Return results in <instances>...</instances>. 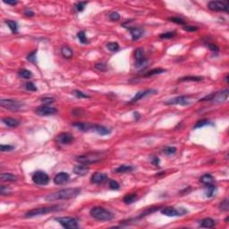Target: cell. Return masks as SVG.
<instances>
[{"label": "cell", "instance_id": "6da1fadb", "mask_svg": "<svg viewBox=\"0 0 229 229\" xmlns=\"http://www.w3.org/2000/svg\"><path fill=\"white\" fill-rule=\"evenodd\" d=\"M81 192V189L79 188H68V189H62L56 192L50 193L46 196L47 201H55L59 200H69V199L75 198Z\"/></svg>", "mask_w": 229, "mask_h": 229}, {"label": "cell", "instance_id": "7a4b0ae2", "mask_svg": "<svg viewBox=\"0 0 229 229\" xmlns=\"http://www.w3.org/2000/svg\"><path fill=\"white\" fill-rule=\"evenodd\" d=\"M104 157L105 152H91V153H87V154H84V155L76 157L75 159L80 164L88 166V165L94 164V163H97V162L100 161Z\"/></svg>", "mask_w": 229, "mask_h": 229}, {"label": "cell", "instance_id": "3957f363", "mask_svg": "<svg viewBox=\"0 0 229 229\" xmlns=\"http://www.w3.org/2000/svg\"><path fill=\"white\" fill-rule=\"evenodd\" d=\"M90 214L93 219L99 221H110L114 218V215L103 207H94L90 210Z\"/></svg>", "mask_w": 229, "mask_h": 229}, {"label": "cell", "instance_id": "277c9868", "mask_svg": "<svg viewBox=\"0 0 229 229\" xmlns=\"http://www.w3.org/2000/svg\"><path fill=\"white\" fill-rule=\"evenodd\" d=\"M60 206L58 205H54V206H50V207H41V208H33L29 210L28 212L25 213L24 218L27 219H31V218H34V217H38V216H41V215H45L50 212H54L56 210L60 209Z\"/></svg>", "mask_w": 229, "mask_h": 229}, {"label": "cell", "instance_id": "5b68a950", "mask_svg": "<svg viewBox=\"0 0 229 229\" xmlns=\"http://www.w3.org/2000/svg\"><path fill=\"white\" fill-rule=\"evenodd\" d=\"M56 221H57L63 227L66 229H75L79 227L78 220L71 217H59L56 218Z\"/></svg>", "mask_w": 229, "mask_h": 229}, {"label": "cell", "instance_id": "8992f818", "mask_svg": "<svg viewBox=\"0 0 229 229\" xmlns=\"http://www.w3.org/2000/svg\"><path fill=\"white\" fill-rule=\"evenodd\" d=\"M0 105L2 107L10 111H19L22 107V102L16 99H1Z\"/></svg>", "mask_w": 229, "mask_h": 229}, {"label": "cell", "instance_id": "52a82bcc", "mask_svg": "<svg viewBox=\"0 0 229 229\" xmlns=\"http://www.w3.org/2000/svg\"><path fill=\"white\" fill-rule=\"evenodd\" d=\"M161 213L165 216L167 217H179V216H184V214H186L188 211L187 209L184 208H172V207H167V208H163L161 210Z\"/></svg>", "mask_w": 229, "mask_h": 229}, {"label": "cell", "instance_id": "ba28073f", "mask_svg": "<svg viewBox=\"0 0 229 229\" xmlns=\"http://www.w3.org/2000/svg\"><path fill=\"white\" fill-rule=\"evenodd\" d=\"M209 10L215 12H228V4L225 1H210L208 4Z\"/></svg>", "mask_w": 229, "mask_h": 229}, {"label": "cell", "instance_id": "9c48e42d", "mask_svg": "<svg viewBox=\"0 0 229 229\" xmlns=\"http://www.w3.org/2000/svg\"><path fill=\"white\" fill-rule=\"evenodd\" d=\"M32 181L38 185H46L49 182V177L43 171H37L32 176Z\"/></svg>", "mask_w": 229, "mask_h": 229}, {"label": "cell", "instance_id": "30bf717a", "mask_svg": "<svg viewBox=\"0 0 229 229\" xmlns=\"http://www.w3.org/2000/svg\"><path fill=\"white\" fill-rule=\"evenodd\" d=\"M166 105H181V106H187L191 104V97L190 96H178L173 98L165 102Z\"/></svg>", "mask_w": 229, "mask_h": 229}, {"label": "cell", "instance_id": "8fae6325", "mask_svg": "<svg viewBox=\"0 0 229 229\" xmlns=\"http://www.w3.org/2000/svg\"><path fill=\"white\" fill-rule=\"evenodd\" d=\"M35 112H36V114L41 115V116H49V115H53V114H56L58 111L56 107L46 105V106H41L38 108H36Z\"/></svg>", "mask_w": 229, "mask_h": 229}, {"label": "cell", "instance_id": "7c38bea8", "mask_svg": "<svg viewBox=\"0 0 229 229\" xmlns=\"http://www.w3.org/2000/svg\"><path fill=\"white\" fill-rule=\"evenodd\" d=\"M228 94L229 91L227 89L224 90V91H219V92H214V93H211V99L210 101L214 102V103H221V102H224L228 98Z\"/></svg>", "mask_w": 229, "mask_h": 229}, {"label": "cell", "instance_id": "4fadbf2b", "mask_svg": "<svg viewBox=\"0 0 229 229\" xmlns=\"http://www.w3.org/2000/svg\"><path fill=\"white\" fill-rule=\"evenodd\" d=\"M56 141L59 144L68 145V144H71L74 141V138H73V134H71L69 133H62V134H59L56 136Z\"/></svg>", "mask_w": 229, "mask_h": 229}, {"label": "cell", "instance_id": "5bb4252c", "mask_svg": "<svg viewBox=\"0 0 229 229\" xmlns=\"http://www.w3.org/2000/svg\"><path fill=\"white\" fill-rule=\"evenodd\" d=\"M157 92V90H145V91H139L138 93L135 94V96L128 102V104H134V103H136L138 102L140 99L145 98L147 96H149L151 94H156Z\"/></svg>", "mask_w": 229, "mask_h": 229}, {"label": "cell", "instance_id": "9a60e30c", "mask_svg": "<svg viewBox=\"0 0 229 229\" xmlns=\"http://www.w3.org/2000/svg\"><path fill=\"white\" fill-rule=\"evenodd\" d=\"M127 30L130 31L131 35H132V39L133 41H138L139 39H141L143 34H144V30L141 29V28H135V27H127Z\"/></svg>", "mask_w": 229, "mask_h": 229}, {"label": "cell", "instance_id": "2e32d148", "mask_svg": "<svg viewBox=\"0 0 229 229\" xmlns=\"http://www.w3.org/2000/svg\"><path fill=\"white\" fill-rule=\"evenodd\" d=\"M69 178H70V177L67 173L61 172V173H58L57 175H56V177H54V183L57 185L64 184L66 182H68Z\"/></svg>", "mask_w": 229, "mask_h": 229}, {"label": "cell", "instance_id": "e0dca14e", "mask_svg": "<svg viewBox=\"0 0 229 229\" xmlns=\"http://www.w3.org/2000/svg\"><path fill=\"white\" fill-rule=\"evenodd\" d=\"M107 179V176L106 174L100 173V172H97V173H95L91 176V182L92 184H99L104 183Z\"/></svg>", "mask_w": 229, "mask_h": 229}, {"label": "cell", "instance_id": "ac0fdd59", "mask_svg": "<svg viewBox=\"0 0 229 229\" xmlns=\"http://www.w3.org/2000/svg\"><path fill=\"white\" fill-rule=\"evenodd\" d=\"M93 132H96L97 134H99V135H107V134H110L112 130L110 128H107L106 126H103V125H93V129H92Z\"/></svg>", "mask_w": 229, "mask_h": 229}, {"label": "cell", "instance_id": "d6986e66", "mask_svg": "<svg viewBox=\"0 0 229 229\" xmlns=\"http://www.w3.org/2000/svg\"><path fill=\"white\" fill-rule=\"evenodd\" d=\"M73 126L76 127L78 130L83 131V132H90V131H92V129H93L92 124L83 123V122H75L73 124Z\"/></svg>", "mask_w": 229, "mask_h": 229}, {"label": "cell", "instance_id": "ffe728a7", "mask_svg": "<svg viewBox=\"0 0 229 229\" xmlns=\"http://www.w3.org/2000/svg\"><path fill=\"white\" fill-rule=\"evenodd\" d=\"M89 167L86 165H77L73 167V173L77 176H86L89 173Z\"/></svg>", "mask_w": 229, "mask_h": 229}, {"label": "cell", "instance_id": "44dd1931", "mask_svg": "<svg viewBox=\"0 0 229 229\" xmlns=\"http://www.w3.org/2000/svg\"><path fill=\"white\" fill-rule=\"evenodd\" d=\"M200 225L201 227H205V228H211V227H214L215 225H216V221L214 219H210V218H206V219H203L202 220L200 221Z\"/></svg>", "mask_w": 229, "mask_h": 229}, {"label": "cell", "instance_id": "7402d4cb", "mask_svg": "<svg viewBox=\"0 0 229 229\" xmlns=\"http://www.w3.org/2000/svg\"><path fill=\"white\" fill-rule=\"evenodd\" d=\"M2 122L9 127H17L20 125V122L17 119L12 118V117H4L2 119Z\"/></svg>", "mask_w": 229, "mask_h": 229}, {"label": "cell", "instance_id": "603a6c76", "mask_svg": "<svg viewBox=\"0 0 229 229\" xmlns=\"http://www.w3.org/2000/svg\"><path fill=\"white\" fill-rule=\"evenodd\" d=\"M217 192V187L212 184H207L205 188V195L208 198H212L216 195Z\"/></svg>", "mask_w": 229, "mask_h": 229}, {"label": "cell", "instance_id": "cb8c5ba5", "mask_svg": "<svg viewBox=\"0 0 229 229\" xmlns=\"http://www.w3.org/2000/svg\"><path fill=\"white\" fill-rule=\"evenodd\" d=\"M134 170V167L133 166H127V165H121L118 167L115 170L114 173L116 174H124V173H130Z\"/></svg>", "mask_w": 229, "mask_h": 229}, {"label": "cell", "instance_id": "d4e9b609", "mask_svg": "<svg viewBox=\"0 0 229 229\" xmlns=\"http://www.w3.org/2000/svg\"><path fill=\"white\" fill-rule=\"evenodd\" d=\"M61 54H62V56L64 58L70 59V58L73 57V49L70 47H68V46H64L62 49H61Z\"/></svg>", "mask_w": 229, "mask_h": 229}, {"label": "cell", "instance_id": "484cf974", "mask_svg": "<svg viewBox=\"0 0 229 229\" xmlns=\"http://www.w3.org/2000/svg\"><path fill=\"white\" fill-rule=\"evenodd\" d=\"M0 179L4 182H15L17 180V177L10 173H3L0 176Z\"/></svg>", "mask_w": 229, "mask_h": 229}, {"label": "cell", "instance_id": "4316f807", "mask_svg": "<svg viewBox=\"0 0 229 229\" xmlns=\"http://www.w3.org/2000/svg\"><path fill=\"white\" fill-rule=\"evenodd\" d=\"M200 182L204 184L205 185L207 184H212L214 183V177H212L210 174H205L200 178Z\"/></svg>", "mask_w": 229, "mask_h": 229}, {"label": "cell", "instance_id": "83f0119b", "mask_svg": "<svg viewBox=\"0 0 229 229\" xmlns=\"http://www.w3.org/2000/svg\"><path fill=\"white\" fill-rule=\"evenodd\" d=\"M136 200H137V194L136 193H128L124 197L123 201L125 202V204H132V203L135 202Z\"/></svg>", "mask_w": 229, "mask_h": 229}, {"label": "cell", "instance_id": "f1b7e54d", "mask_svg": "<svg viewBox=\"0 0 229 229\" xmlns=\"http://www.w3.org/2000/svg\"><path fill=\"white\" fill-rule=\"evenodd\" d=\"M203 80V77L201 76H184L180 78L179 82H200Z\"/></svg>", "mask_w": 229, "mask_h": 229}, {"label": "cell", "instance_id": "f546056e", "mask_svg": "<svg viewBox=\"0 0 229 229\" xmlns=\"http://www.w3.org/2000/svg\"><path fill=\"white\" fill-rule=\"evenodd\" d=\"M166 69H163V68H155V69H152L149 72L144 74V77H149V76H153V75H157V74H161L163 73H166Z\"/></svg>", "mask_w": 229, "mask_h": 229}, {"label": "cell", "instance_id": "4dcf8cb0", "mask_svg": "<svg viewBox=\"0 0 229 229\" xmlns=\"http://www.w3.org/2000/svg\"><path fill=\"white\" fill-rule=\"evenodd\" d=\"M18 73H19V76H21L23 79H31L32 77V73L30 70H27V69H21L19 70Z\"/></svg>", "mask_w": 229, "mask_h": 229}, {"label": "cell", "instance_id": "1f68e13d", "mask_svg": "<svg viewBox=\"0 0 229 229\" xmlns=\"http://www.w3.org/2000/svg\"><path fill=\"white\" fill-rule=\"evenodd\" d=\"M212 125L213 124L210 122V121H208L207 119H202V120H200L198 121L197 123H196V125L193 126V129H198V128H201V127H204V126H206V125Z\"/></svg>", "mask_w": 229, "mask_h": 229}, {"label": "cell", "instance_id": "d6a6232c", "mask_svg": "<svg viewBox=\"0 0 229 229\" xmlns=\"http://www.w3.org/2000/svg\"><path fill=\"white\" fill-rule=\"evenodd\" d=\"M6 23L8 25V27L10 28V30L12 31V32L16 33V32L18 31V24H17L16 21L7 20V21H6Z\"/></svg>", "mask_w": 229, "mask_h": 229}, {"label": "cell", "instance_id": "836d02e7", "mask_svg": "<svg viewBox=\"0 0 229 229\" xmlns=\"http://www.w3.org/2000/svg\"><path fill=\"white\" fill-rule=\"evenodd\" d=\"M147 64H148V60H147V58L144 57V58H142L141 60L135 61L134 66L138 69H142V68H144L145 66H147Z\"/></svg>", "mask_w": 229, "mask_h": 229}, {"label": "cell", "instance_id": "e575fe53", "mask_svg": "<svg viewBox=\"0 0 229 229\" xmlns=\"http://www.w3.org/2000/svg\"><path fill=\"white\" fill-rule=\"evenodd\" d=\"M77 38L78 40L80 41V42L82 44H88V40H87V37H86V34L83 31H79L77 33Z\"/></svg>", "mask_w": 229, "mask_h": 229}, {"label": "cell", "instance_id": "d590c367", "mask_svg": "<svg viewBox=\"0 0 229 229\" xmlns=\"http://www.w3.org/2000/svg\"><path fill=\"white\" fill-rule=\"evenodd\" d=\"M107 48L111 51V52H115L118 51L119 49V45L117 42H109L107 44Z\"/></svg>", "mask_w": 229, "mask_h": 229}, {"label": "cell", "instance_id": "8d00e7d4", "mask_svg": "<svg viewBox=\"0 0 229 229\" xmlns=\"http://www.w3.org/2000/svg\"><path fill=\"white\" fill-rule=\"evenodd\" d=\"M176 35H177V33L175 31H168V32H165V33L160 34L159 38L160 39H164V40H169V39L174 38Z\"/></svg>", "mask_w": 229, "mask_h": 229}, {"label": "cell", "instance_id": "74e56055", "mask_svg": "<svg viewBox=\"0 0 229 229\" xmlns=\"http://www.w3.org/2000/svg\"><path fill=\"white\" fill-rule=\"evenodd\" d=\"M134 56H135V60H141L142 58H144V50L141 48L135 49V52H134Z\"/></svg>", "mask_w": 229, "mask_h": 229}, {"label": "cell", "instance_id": "f35d334b", "mask_svg": "<svg viewBox=\"0 0 229 229\" xmlns=\"http://www.w3.org/2000/svg\"><path fill=\"white\" fill-rule=\"evenodd\" d=\"M27 60L33 64H37V50H33L27 56Z\"/></svg>", "mask_w": 229, "mask_h": 229}, {"label": "cell", "instance_id": "ab89813d", "mask_svg": "<svg viewBox=\"0 0 229 229\" xmlns=\"http://www.w3.org/2000/svg\"><path fill=\"white\" fill-rule=\"evenodd\" d=\"M168 21H172V22H175L177 24H180V25H186V21L184 20H183L182 18H179V17H169L168 18Z\"/></svg>", "mask_w": 229, "mask_h": 229}, {"label": "cell", "instance_id": "60d3db41", "mask_svg": "<svg viewBox=\"0 0 229 229\" xmlns=\"http://www.w3.org/2000/svg\"><path fill=\"white\" fill-rule=\"evenodd\" d=\"M73 94L78 98V99H89L90 98V96L88 95V94L84 93L83 91H79V90H75V91H73Z\"/></svg>", "mask_w": 229, "mask_h": 229}, {"label": "cell", "instance_id": "b9f144b4", "mask_svg": "<svg viewBox=\"0 0 229 229\" xmlns=\"http://www.w3.org/2000/svg\"><path fill=\"white\" fill-rule=\"evenodd\" d=\"M163 152L166 154V155H173L177 152V148L175 147H166L164 149H163Z\"/></svg>", "mask_w": 229, "mask_h": 229}, {"label": "cell", "instance_id": "7bdbcfd3", "mask_svg": "<svg viewBox=\"0 0 229 229\" xmlns=\"http://www.w3.org/2000/svg\"><path fill=\"white\" fill-rule=\"evenodd\" d=\"M87 2H78L75 4V9L77 12H83L84 10V8L86 7Z\"/></svg>", "mask_w": 229, "mask_h": 229}, {"label": "cell", "instance_id": "ee69618b", "mask_svg": "<svg viewBox=\"0 0 229 229\" xmlns=\"http://www.w3.org/2000/svg\"><path fill=\"white\" fill-rule=\"evenodd\" d=\"M219 208H220V209L224 210V211H227L229 209L228 200H227V199H225V200L219 204Z\"/></svg>", "mask_w": 229, "mask_h": 229}, {"label": "cell", "instance_id": "f6af8a7d", "mask_svg": "<svg viewBox=\"0 0 229 229\" xmlns=\"http://www.w3.org/2000/svg\"><path fill=\"white\" fill-rule=\"evenodd\" d=\"M25 89L27 91H38L36 85L33 83H31V82H29V83H27L25 84Z\"/></svg>", "mask_w": 229, "mask_h": 229}, {"label": "cell", "instance_id": "bcb514c9", "mask_svg": "<svg viewBox=\"0 0 229 229\" xmlns=\"http://www.w3.org/2000/svg\"><path fill=\"white\" fill-rule=\"evenodd\" d=\"M108 17H109L110 21H117L120 20V14H119L117 12H113V13H111V14L108 15Z\"/></svg>", "mask_w": 229, "mask_h": 229}, {"label": "cell", "instance_id": "7dc6e473", "mask_svg": "<svg viewBox=\"0 0 229 229\" xmlns=\"http://www.w3.org/2000/svg\"><path fill=\"white\" fill-rule=\"evenodd\" d=\"M95 68H96L97 70L100 71V72H105V71H107V64H103V63H99V64H95Z\"/></svg>", "mask_w": 229, "mask_h": 229}, {"label": "cell", "instance_id": "c3c4849f", "mask_svg": "<svg viewBox=\"0 0 229 229\" xmlns=\"http://www.w3.org/2000/svg\"><path fill=\"white\" fill-rule=\"evenodd\" d=\"M109 188L112 189V190H119L120 184L114 180H110L109 181Z\"/></svg>", "mask_w": 229, "mask_h": 229}, {"label": "cell", "instance_id": "681fc988", "mask_svg": "<svg viewBox=\"0 0 229 229\" xmlns=\"http://www.w3.org/2000/svg\"><path fill=\"white\" fill-rule=\"evenodd\" d=\"M14 149V146L13 145H4V144H2V145L0 146V149H1L2 152L11 151V150H13Z\"/></svg>", "mask_w": 229, "mask_h": 229}, {"label": "cell", "instance_id": "f907efd6", "mask_svg": "<svg viewBox=\"0 0 229 229\" xmlns=\"http://www.w3.org/2000/svg\"><path fill=\"white\" fill-rule=\"evenodd\" d=\"M207 47L209 49V50H211L212 52H219V47L214 43H207Z\"/></svg>", "mask_w": 229, "mask_h": 229}, {"label": "cell", "instance_id": "816d5d0a", "mask_svg": "<svg viewBox=\"0 0 229 229\" xmlns=\"http://www.w3.org/2000/svg\"><path fill=\"white\" fill-rule=\"evenodd\" d=\"M183 29L184 30V31H190V32H193V31H197L199 30L198 27H196V26H190V25H184V27H183Z\"/></svg>", "mask_w": 229, "mask_h": 229}, {"label": "cell", "instance_id": "f5cc1de1", "mask_svg": "<svg viewBox=\"0 0 229 229\" xmlns=\"http://www.w3.org/2000/svg\"><path fill=\"white\" fill-rule=\"evenodd\" d=\"M41 101L42 103H44V104L49 105V104H52L53 102L55 101V99H54L53 98L45 97V98H42L41 99Z\"/></svg>", "mask_w": 229, "mask_h": 229}, {"label": "cell", "instance_id": "db71d44e", "mask_svg": "<svg viewBox=\"0 0 229 229\" xmlns=\"http://www.w3.org/2000/svg\"><path fill=\"white\" fill-rule=\"evenodd\" d=\"M10 192L11 191L9 188L5 186V185H1V187H0V193H1L2 195L7 194V193H10Z\"/></svg>", "mask_w": 229, "mask_h": 229}, {"label": "cell", "instance_id": "11a10c76", "mask_svg": "<svg viewBox=\"0 0 229 229\" xmlns=\"http://www.w3.org/2000/svg\"><path fill=\"white\" fill-rule=\"evenodd\" d=\"M159 162H160V160H159V158H158L157 157H153L152 159H151V163H152L154 166H156V167H158V166H159Z\"/></svg>", "mask_w": 229, "mask_h": 229}, {"label": "cell", "instance_id": "9f6ffc18", "mask_svg": "<svg viewBox=\"0 0 229 229\" xmlns=\"http://www.w3.org/2000/svg\"><path fill=\"white\" fill-rule=\"evenodd\" d=\"M24 14L26 15V16H29V17H32V16H34V12L33 11L30 10V9H26V10L24 11Z\"/></svg>", "mask_w": 229, "mask_h": 229}, {"label": "cell", "instance_id": "6f0895ef", "mask_svg": "<svg viewBox=\"0 0 229 229\" xmlns=\"http://www.w3.org/2000/svg\"><path fill=\"white\" fill-rule=\"evenodd\" d=\"M5 4H6V5H10V6H15V5H17L18 4V2L17 1H6V0H4L3 1Z\"/></svg>", "mask_w": 229, "mask_h": 229}, {"label": "cell", "instance_id": "680465c9", "mask_svg": "<svg viewBox=\"0 0 229 229\" xmlns=\"http://www.w3.org/2000/svg\"><path fill=\"white\" fill-rule=\"evenodd\" d=\"M134 118L136 119V121H138V120L140 119V117H141V114H139L138 112H134Z\"/></svg>", "mask_w": 229, "mask_h": 229}, {"label": "cell", "instance_id": "91938a15", "mask_svg": "<svg viewBox=\"0 0 229 229\" xmlns=\"http://www.w3.org/2000/svg\"><path fill=\"white\" fill-rule=\"evenodd\" d=\"M226 82H227V83H228V75L226 76Z\"/></svg>", "mask_w": 229, "mask_h": 229}]
</instances>
